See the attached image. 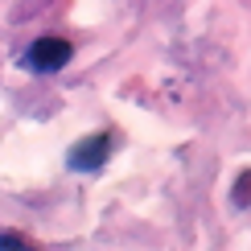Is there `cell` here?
I'll return each instance as SVG.
<instances>
[{"label": "cell", "instance_id": "cell-2", "mask_svg": "<svg viewBox=\"0 0 251 251\" xmlns=\"http://www.w3.org/2000/svg\"><path fill=\"white\" fill-rule=\"evenodd\" d=\"M107 152H111V140L103 132H95V136H87V140H78L66 161H70L75 173H91V169H99V165L107 161Z\"/></svg>", "mask_w": 251, "mask_h": 251}, {"label": "cell", "instance_id": "cell-4", "mask_svg": "<svg viewBox=\"0 0 251 251\" xmlns=\"http://www.w3.org/2000/svg\"><path fill=\"white\" fill-rule=\"evenodd\" d=\"M25 239H17V235H0V247H21Z\"/></svg>", "mask_w": 251, "mask_h": 251}, {"label": "cell", "instance_id": "cell-3", "mask_svg": "<svg viewBox=\"0 0 251 251\" xmlns=\"http://www.w3.org/2000/svg\"><path fill=\"white\" fill-rule=\"evenodd\" d=\"M231 198H235V206H251V169L235 181V194Z\"/></svg>", "mask_w": 251, "mask_h": 251}, {"label": "cell", "instance_id": "cell-1", "mask_svg": "<svg viewBox=\"0 0 251 251\" xmlns=\"http://www.w3.org/2000/svg\"><path fill=\"white\" fill-rule=\"evenodd\" d=\"M70 54H75V50H70V41H62V37H41V41H33V46H29V66L33 70H41V75H50V70H62L70 62Z\"/></svg>", "mask_w": 251, "mask_h": 251}]
</instances>
